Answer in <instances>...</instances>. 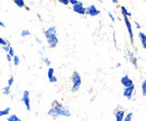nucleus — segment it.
I'll return each mask as SVG.
<instances>
[{
    "label": "nucleus",
    "mask_w": 146,
    "mask_h": 121,
    "mask_svg": "<svg viewBox=\"0 0 146 121\" xmlns=\"http://www.w3.org/2000/svg\"><path fill=\"white\" fill-rule=\"evenodd\" d=\"M52 109L58 114V117H60V116H64V117H70V116H71L70 111H69L66 108H64L61 103H58L57 101H54V102L52 103Z\"/></svg>",
    "instance_id": "1"
},
{
    "label": "nucleus",
    "mask_w": 146,
    "mask_h": 121,
    "mask_svg": "<svg viewBox=\"0 0 146 121\" xmlns=\"http://www.w3.org/2000/svg\"><path fill=\"white\" fill-rule=\"evenodd\" d=\"M71 80H72V92H76L80 87H81V82H82V79H81V75L78 73V72H73L72 74V77H71Z\"/></svg>",
    "instance_id": "2"
},
{
    "label": "nucleus",
    "mask_w": 146,
    "mask_h": 121,
    "mask_svg": "<svg viewBox=\"0 0 146 121\" xmlns=\"http://www.w3.org/2000/svg\"><path fill=\"white\" fill-rule=\"evenodd\" d=\"M45 37H46V39H47V43H48V46H50L51 48H54L55 46L57 45V43H58V39H57L56 35L50 34V33H47V32L45 30Z\"/></svg>",
    "instance_id": "3"
},
{
    "label": "nucleus",
    "mask_w": 146,
    "mask_h": 121,
    "mask_svg": "<svg viewBox=\"0 0 146 121\" xmlns=\"http://www.w3.org/2000/svg\"><path fill=\"white\" fill-rule=\"evenodd\" d=\"M23 102L26 105V109L27 111H31V99H29V92L28 91H24V94H23Z\"/></svg>",
    "instance_id": "4"
},
{
    "label": "nucleus",
    "mask_w": 146,
    "mask_h": 121,
    "mask_svg": "<svg viewBox=\"0 0 146 121\" xmlns=\"http://www.w3.org/2000/svg\"><path fill=\"white\" fill-rule=\"evenodd\" d=\"M86 14L90 15L92 17H96V16H98V15L100 14V10H98L94 5H91V6H89L88 8H86Z\"/></svg>",
    "instance_id": "5"
},
{
    "label": "nucleus",
    "mask_w": 146,
    "mask_h": 121,
    "mask_svg": "<svg viewBox=\"0 0 146 121\" xmlns=\"http://www.w3.org/2000/svg\"><path fill=\"white\" fill-rule=\"evenodd\" d=\"M73 11L76 13V14H80V15H84L86 14V8L83 7V3L80 1L78 5L73 6Z\"/></svg>",
    "instance_id": "6"
},
{
    "label": "nucleus",
    "mask_w": 146,
    "mask_h": 121,
    "mask_svg": "<svg viewBox=\"0 0 146 121\" xmlns=\"http://www.w3.org/2000/svg\"><path fill=\"white\" fill-rule=\"evenodd\" d=\"M120 82H121V84L125 87V89H126V87H133V85H134L133 81L130 80V77H129L128 75L123 76V77H121V80H120Z\"/></svg>",
    "instance_id": "7"
},
{
    "label": "nucleus",
    "mask_w": 146,
    "mask_h": 121,
    "mask_svg": "<svg viewBox=\"0 0 146 121\" xmlns=\"http://www.w3.org/2000/svg\"><path fill=\"white\" fill-rule=\"evenodd\" d=\"M134 89H135V87L133 85V87H126V89L124 90V95H125L127 99H129V100H131V97H133V93H134Z\"/></svg>",
    "instance_id": "8"
},
{
    "label": "nucleus",
    "mask_w": 146,
    "mask_h": 121,
    "mask_svg": "<svg viewBox=\"0 0 146 121\" xmlns=\"http://www.w3.org/2000/svg\"><path fill=\"white\" fill-rule=\"evenodd\" d=\"M124 20H125L127 30H128V33H129V36H130V39L133 40V38H134V33H133V30H131V24H130V21H129L128 17H124Z\"/></svg>",
    "instance_id": "9"
},
{
    "label": "nucleus",
    "mask_w": 146,
    "mask_h": 121,
    "mask_svg": "<svg viewBox=\"0 0 146 121\" xmlns=\"http://www.w3.org/2000/svg\"><path fill=\"white\" fill-rule=\"evenodd\" d=\"M125 119V111L120 110L116 112V121H124Z\"/></svg>",
    "instance_id": "10"
},
{
    "label": "nucleus",
    "mask_w": 146,
    "mask_h": 121,
    "mask_svg": "<svg viewBox=\"0 0 146 121\" xmlns=\"http://www.w3.org/2000/svg\"><path fill=\"white\" fill-rule=\"evenodd\" d=\"M138 36H139V39H141V42H142V46L146 50V34H144V33H139Z\"/></svg>",
    "instance_id": "11"
},
{
    "label": "nucleus",
    "mask_w": 146,
    "mask_h": 121,
    "mask_svg": "<svg viewBox=\"0 0 146 121\" xmlns=\"http://www.w3.org/2000/svg\"><path fill=\"white\" fill-rule=\"evenodd\" d=\"M121 13L124 14V17H131V13H129L124 6H121Z\"/></svg>",
    "instance_id": "12"
},
{
    "label": "nucleus",
    "mask_w": 146,
    "mask_h": 121,
    "mask_svg": "<svg viewBox=\"0 0 146 121\" xmlns=\"http://www.w3.org/2000/svg\"><path fill=\"white\" fill-rule=\"evenodd\" d=\"M10 113V108H6L5 110H0V117L2 116H8Z\"/></svg>",
    "instance_id": "13"
},
{
    "label": "nucleus",
    "mask_w": 146,
    "mask_h": 121,
    "mask_svg": "<svg viewBox=\"0 0 146 121\" xmlns=\"http://www.w3.org/2000/svg\"><path fill=\"white\" fill-rule=\"evenodd\" d=\"M14 2H15L16 6H18L19 8H24L25 7V2L23 0H14Z\"/></svg>",
    "instance_id": "14"
},
{
    "label": "nucleus",
    "mask_w": 146,
    "mask_h": 121,
    "mask_svg": "<svg viewBox=\"0 0 146 121\" xmlns=\"http://www.w3.org/2000/svg\"><path fill=\"white\" fill-rule=\"evenodd\" d=\"M7 120L8 121H21L18 117H17V114H11V116H9V118H7Z\"/></svg>",
    "instance_id": "15"
},
{
    "label": "nucleus",
    "mask_w": 146,
    "mask_h": 121,
    "mask_svg": "<svg viewBox=\"0 0 146 121\" xmlns=\"http://www.w3.org/2000/svg\"><path fill=\"white\" fill-rule=\"evenodd\" d=\"M47 76H48V80H50V79H52V77L54 76V69H53V67H50V69H48Z\"/></svg>",
    "instance_id": "16"
},
{
    "label": "nucleus",
    "mask_w": 146,
    "mask_h": 121,
    "mask_svg": "<svg viewBox=\"0 0 146 121\" xmlns=\"http://www.w3.org/2000/svg\"><path fill=\"white\" fill-rule=\"evenodd\" d=\"M142 93H143V95L144 97H146V80H144L143 81V83H142Z\"/></svg>",
    "instance_id": "17"
},
{
    "label": "nucleus",
    "mask_w": 146,
    "mask_h": 121,
    "mask_svg": "<svg viewBox=\"0 0 146 121\" xmlns=\"http://www.w3.org/2000/svg\"><path fill=\"white\" fill-rule=\"evenodd\" d=\"M48 114H50L51 117H53V118H57V117H58V114H57V113L55 112L53 109H51V110L48 111Z\"/></svg>",
    "instance_id": "18"
},
{
    "label": "nucleus",
    "mask_w": 146,
    "mask_h": 121,
    "mask_svg": "<svg viewBox=\"0 0 146 121\" xmlns=\"http://www.w3.org/2000/svg\"><path fill=\"white\" fill-rule=\"evenodd\" d=\"M13 61H14V65H15V66H18L19 65V57L17 56V55H15V56H14Z\"/></svg>",
    "instance_id": "19"
},
{
    "label": "nucleus",
    "mask_w": 146,
    "mask_h": 121,
    "mask_svg": "<svg viewBox=\"0 0 146 121\" xmlns=\"http://www.w3.org/2000/svg\"><path fill=\"white\" fill-rule=\"evenodd\" d=\"M26 36H31V32L27 30V29L21 30V37H26Z\"/></svg>",
    "instance_id": "20"
},
{
    "label": "nucleus",
    "mask_w": 146,
    "mask_h": 121,
    "mask_svg": "<svg viewBox=\"0 0 146 121\" xmlns=\"http://www.w3.org/2000/svg\"><path fill=\"white\" fill-rule=\"evenodd\" d=\"M47 33H50V34H54V35H56V28H55L54 26L53 27H50L47 30H46Z\"/></svg>",
    "instance_id": "21"
},
{
    "label": "nucleus",
    "mask_w": 146,
    "mask_h": 121,
    "mask_svg": "<svg viewBox=\"0 0 146 121\" xmlns=\"http://www.w3.org/2000/svg\"><path fill=\"white\" fill-rule=\"evenodd\" d=\"M2 93H3V94H6V95L10 94V87H3V90H2Z\"/></svg>",
    "instance_id": "22"
},
{
    "label": "nucleus",
    "mask_w": 146,
    "mask_h": 121,
    "mask_svg": "<svg viewBox=\"0 0 146 121\" xmlns=\"http://www.w3.org/2000/svg\"><path fill=\"white\" fill-rule=\"evenodd\" d=\"M9 43L6 40V39H3L2 37H0V45H2V46H6V45H8Z\"/></svg>",
    "instance_id": "23"
},
{
    "label": "nucleus",
    "mask_w": 146,
    "mask_h": 121,
    "mask_svg": "<svg viewBox=\"0 0 146 121\" xmlns=\"http://www.w3.org/2000/svg\"><path fill=\"white\" fill-rule=\"evenodd\" d=\"M13 83H14V77H13V76H10V77H9V80H8V84H7V87H11Z\"/></svg>",
    "instance_id": "24"
},
{
    "label": "nucleus",
    "mask_w": 146,
    "mask_h": 121,
    "mask_svg": "<svg viewBox=\"0 0 146 121\" xmlns=\"http://www.w3.org/2000/svg\"><path fill=\"white\" fill-rule=\"evenodd\" d=\"M131 118H133V113L130 112V113H128L127 116L125 117V119H124V121H130V120H131Z\"/></svg>",
    "instance_id": "25"
},
{
    "label": "nucleus",
    "mask_w": 146,
    "mask_h": 121,
    "mask_svg": "<svg viewBox=\"0 0 146 121\" xmlns=\"http://www.w3.org/2000/svg\"><path fill=\"white\" fill-rule=\"evenodd\" d=\"M10 44H8V45H6V46H2V48H3V51L7 53H9V50H10Z\"/></svg>",
    "instance_id": "26"
},
{
    "label": "nucleus",
    "mask_w": 146,
    "mask_h": 121,
    "mask_svg": "<svg viewBox=\"0 0 146 121\" xmlns=\"http://www.w3.org/2000/svg\"><path fill=\"white\" fill-rule=\"evenodd\" d=\"M13 58H14V56H15V53H14V50H13V47H10V50H9V53H8Z\"/></svg>",
    "instance_id": "27"
},
{
    "label": "nucleus",
    "mask_w": 146,
    "mask_h": 121,
    "mask_svg": "<svg viewBox=\"0 0 146 121\" xmlns=\"http://www.w3.org/2000/svg\"><path fill=\"white\" fill-rule=\"evenodd\" d=\"M60 2L63 3V5H69L70 3V0H60Z\"/></svg>",
    "instance_id": "28"
},
{
    "label": "nucleus",
    "mask_w": 146,
    "mask_h": 121,
    "mask_svg": "<svg viewBox=\"0 0 146 121\" xmlns=\"http://www.w3.org/2000/svg\"><path fill=\"white\" fill-rule=\"evenodd\" d=\"M44 62H45V64H46L47 66H50V65H51V61H50L48 58H44Z\"/></svg>",
    "instance_id": "29"
},
{
    "label": "nucleus",
    "mask_w": 146,
    "mask_h": 121,
    "mask_svg": "<svg viewBox=\"0 0 146 121\" xmlns=\"http://www.w3.org/2000/svg\"><path fill=\"white\" fill-rule=\"evenodd\" d=\"M80 1H78V0H70V3L73 5V6H75V5H78Z\"/></svg>",
    "instance_id": "30"
},
{
    "label": "nucleus",
    "mask_w": 146,
    "mask_h": 121,
    "mask_svg": "<svg viewBox=\"0 0 146 121\" xmlns=\"http://www.w3.org/2000/svg\"><path fill=\"white\" fill-rule=\"evenodd\" d=\"M50 82H51V83H55V82H57V77L53 76L52 79H50Z\"/></svg>",
    "instance_id": "31"
},
{
    "label": "nucleus",
    "mask_w": 146,
    "mask_h": 121,
    "mask_svg": "<svg viewBox=\"0 0 146 121\" xmlns=\"http://www.w3.org/2000/svg\"><path fill=\"white\" fill-rule=\"evenodd\" d=\"M11 60H13V57L7 53V61H8V62H11Z\"/></svg>",
    "instance_id": "32"
},
{
    "label": "nucleus",
    "mask_w": 146,
    "mask_h": 121,
    "mask_svg": "<svg viewBox=\"0 0 146 121\" xmlns=\"http://www.w3.org/2000/svg\"><path fill=\"white\" fill-rule=\"evenodd\" d=\"M108 15H109V17H110V19L112 20V21H115V17H113V15L111 14V13H108Z\"/></svg>",
    "instance_id": "33"
},
{
    "label": "nucleus",
    "mask_w": 146,
    "mask_h": 121,
    "mask_svg": "<svg viewBox=\"0 0 146 121\" xmlns=\"http://www.w3.org/2000/svg\"><path fill=\"white\" fill-rule=\"evenodd\" d=\"M0 26H1V27H5V26H6V25H5V24H3V22H2V21H0Z\"/></svg>",
    "instance_id": "34"
}]
</instances>
